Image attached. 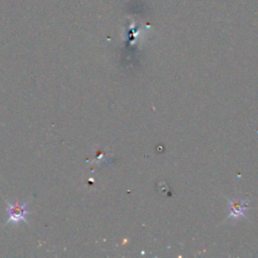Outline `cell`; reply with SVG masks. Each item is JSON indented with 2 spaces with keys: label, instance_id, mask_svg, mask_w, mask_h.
<instances>
[{
  "label": "cell",
  "instance_id": "cell-1",
  "mask_svg": "<svg viewBox=\"0 0 258 258\" xmlns=\"http://www.w3.org/2000/svg\"><path fill=\"white\" fill-rule=\"evenodd\" d=\"M26 205L25 204H8V208H7V214H8V220L7 223H14V224H18L21 221L26 222V215H27V211H26Z\"/></svg>",
  "mask_w": 258,
  "mask_h": 258
},
{
  "label": "cell",
  "instance_id": "cell-2",
  "mask_svg": "<svg viewBox=\"0 0 258 258\" xmlns=\"http://www.w3.org/2000/svg\"><path fill=\"white\" fill-rule=\"evenodd\" d=\"M247 205L248 204L245 201H240V200L231 201L229 205V216L234 219H237L239 217H244Z\"/></svg>",
  "mask_w": 258,
  "mask_h": 258
}]
</instances>
